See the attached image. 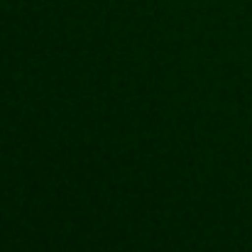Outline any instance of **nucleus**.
<instances>
[]
</instances>
